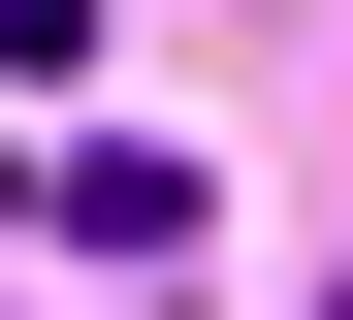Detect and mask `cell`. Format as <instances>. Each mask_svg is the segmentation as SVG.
<instances>
[{"instance_id": "6da1fadb", "label": "cell", "mask_w": 353, "mask_h": 320, "mask_svg": "<svg viewBox=\"0 0 353 320\" xmlns=\"http://www.w3.org/2000/svg\"><path fill=\"white\" fill-rule=\"evenodd\" d=\"M0 64H97V0H0Z\"/></svg>"}]
</instances>
